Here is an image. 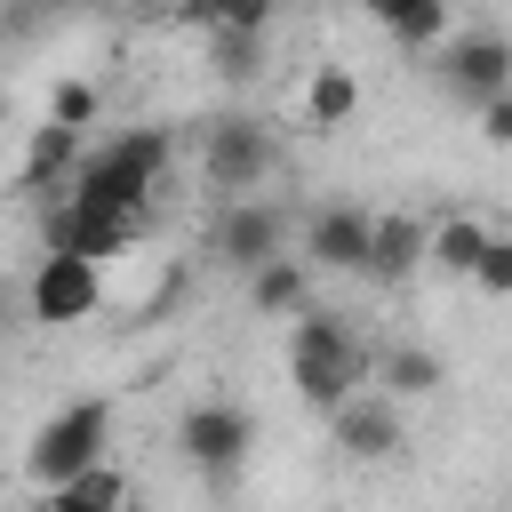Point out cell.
I'll list each match as a JSON object with an SVG mask.
<instances>
[{"instance_id": "603a6c76", "label": "cell", "mask_w": 512, "mask_h": 512, "mask_svg": "<svg viewBox=\"0 0 512 512\" xmlns=\"http://www.w3.org/2000/svg\"><path fill=\"white\" fill-rule=\"evenodd\" d=\"M200 24H208V32H264V24H272V0H208Z\"/></svg>"}, {"instance_id": "5bb4252c", "label": "cell", "mask_w": 512, "mask_h": 512, "mask_svg": "<svg viewBox=\"0 0 512 512\" xmlns=\"http://www.w3.org/2000/svg\"><path fill=\"white\" fill-rule=\"evenodd\" d=\"M248 304H256V320H288V312H304V264H296L288 248L256 256V264H248Z\"/></svg>"}, {"instance_id": "277c9868", "label": "cell", "mask_w": 512, "mask_h": 512, "mask_svg": "<svg viewBox=\"0 0 512 512\" xmlns=\"http://www.w3.org/2000/svg\"><path fill=\"white\" fill-rule=\"evenodd\" d=\"M272 168H280V144H272L264 120H248V112L208 120V136H200V176H208L224 200H232V192H264Z\"/></svg>"}, {"instance_id": "ba28073f", "label": "cell", "mask_w": 512, "mask_h": 512, "mask_svg": "<svg viewBox=\"0 0 512 512\" xmlns=\"http://www.w3.org/2000/svg\"><path fill=\"white\" fill-rule=\"evenodd\" d=\"M272 248H288V216H280V200H264V192H232L224 216H216V256H224L232 272H248V264L272 256Z\"/></svg>"}, {"instance_id": "8fae6325", "label": "cell", "mask_w": 512, "mask_h": 512, "mask_svg": "<svg viewBox=\"0 0 512 512\" xmlns=\"http://www.w3.org/2000/svg\"><path fill=\"white\" fill-rule=\"evenodd\" d=\"M360 272L384 280V288L416 280V272H424V216H408V208L368 216V256H360Z\"/></svg>"}, {"instance_id": "7c38bea8", "label": "cell", "mask_w": 512, "mask_h": 512, "mask_svg": "<svg viewBox=\"0 0 512 512\" xmlns=\"http://www.w3.org/2000/svg\"><path fill=\"white\" fill-rule=\"evenodd\" d=\"M304 248H312L320 272H360V256H368V208H352V200L320 208L304 224Z\"/></svg>"}, {"instance_id": "4316f807", "label": "cell", "mask_w": 512, "mask_h": 512, "mask_svg": "<svg viewBox=\"0 0 512 512\" xmlns=\"http://www.w3.org/2000/svg\"><path fill=\"white\" fill-rule=\"evenodd\" d=\"M128 8H160V0H128Z\"/></svg>"}, {"instance_id": "8992f818", "label": "cell", "mask_w": 512, "mask_h": 512, "mask_svg": "<svg viewBox=\"0 0 512 512\" xmlns=\"http://www.w3.org/2000/svg\"><path fill=\"white\" fill-rule=\"evenodd\" d=\"M176 448H184V464H200L208 480H232L240 456L256 448V424H248L240 400H192V408L176 416Z\"/></svg>"}, {"instance_id": "30bf717a", "label": "cell", "mask_w": 512, "mask_h": 512, "mask_svg": "<svg viewBox=\"0 0 512 512\" xmlns=\"http://www.w3.org/2000/svg\"><path fill=\"white\" fill-rule=\"evenodd\" d=\"M144 216H120V208H88V200H56L48 208V248H72V256H120L136 240Z\"/></svg>"}, {"instance_id": "4fadbf2b", "label": "cell", "mask_w": 512, "mask_h": 512, "mask_svg": "<svg viewBox=\"0 0 512 512\" xmlns=\"http://www.w3.org/2000/svg\"><path fill=\"white\" fill-rule=\"evenodd\" d=\"M72 160H80V128H64V120H40L32 128V144H24V192H64V176H72Z\"/></svg>"}, {"instance_id": "484cf974", "label": "cell", "mask_w": 512, "mask_h": 512, "mask_svg": "<svg viewBox=\"0 0 512 512\" xmlns=\"http://www.w3.org/2000/svg\"><path fill=\"white\" fill-rule=\"evenodd\" d=\"M160 8H168V16H200L208 0H160Z\"/></svg>"}, {"instance_id": "6da1fadb", "label": "cell", "mask_w": 512, "mask_h": 512, "mask_svg": "<svg viewBox=\"0 0 512 512\" xmlns=\"http://www.w3.org/2000/svg\"><path fill=\"white\" fill-rule=\"evenodd\" d=\"M160 176H168V136H160V128H128V136H112L104 152H80V160H72L64 200L144 216V200L160 192Z\"/></svg>"}, {"instance_id": "7a4b0ae2", "label": "cell", "mask_w": 512, "mask_h": 512, "mask_svg": "<svg viewBox=\"0 0 512 512\" xmlns=\"http://www.w3.org/2000/svg\"><path fill=\"white\" fill-rule=\"evenodd\" d=\"M288 320H296V336H288V384H296V400L312 416H328L344 392L368 384V352L352 344V328L336 312H288Z\"/></svg>"}, {"instance_id": "9c48e42d", "label": "cell", "mask_w": 512, "mask_h": 512, "mask_svg": "<svg viewBox=\"0 0 512 512\" xmlns=\"http://www.w3.org/2000/svg\"><path fill=\"white\" fill-rule=\"evenodd\" d=\"M328 432H336L344 456L376 464V456L400 448V400H392V392H344V400L328 408Z\"/></svg>"}, {"instance_id": "7402d4cb", "label": "cell", "mask_w": 512, "mask_h": 512, "mask_svg": "<svg viewBox=\"0 0 512 512\" xmlns=\"http://www.w3.org/2000/svg\"><path fill=\"white\" fill-rule=\"evenodd\" d=\"M96 80H56V96H48V120H64V128H96Z\"/></svg>"}, {"instance_id": "d4e9b609", "label": "cell", "mask_w": 512, "mask_h": 512, "mask_svg": "<svg viewBox=\"0 0 512 512\" xmlns=\"http://www.w3.org/2000/svg\"><path fill=\"white\" fill-rule=\"evenodd\" d=\"M48 16H88V8H104V0H40Z\"/></svg>"}, {"instance_id": "2e32d148", "label": "cell", "mask_w": 512, "mask_h": 512, "mask_svg": "<svg viewBox=\"0 0 512 512\" xmlns=\"http://www.w3.org/2000/svg\"><path fill=\"white\" fill-rule=\"evenodd\" d=\"M488 232H496V224H480L472 208H456V216L424 224V264H440V272H472V256H480Z\"/></svg>"}, {"instance_id": "44dd1931", "label": "cell", "mask_w": 512, "mask_h": 512, "mask_svg": "<svg viewBox=\"0 0 512 512\" xmlns=\"http://www.w3.org/2000/svg\"><path fill=\"white\" fill-rule=\"evenodd\" d=\"M264 64V32H216V72L224 80H256Z\"/></svg>"}, {"instance_id": "e0dca14e", "label": "cell", "mask_w": 512, "mask_h": 512, "mask_svg": "<svg viewBox=\"0 0 512 512\" xmlns=\"http://www.w3.org/2000/svg\"><path fill=\"white\" fill-rule=\"evenodd\" d=\"M376 392H392V400H432L440 392V352H424V344H384V360H376Z\"/></svg>"}, {"instance_id": "52a82bcc", "label": "cell", "mask_w": 512, "mask_h": 512, "mask_svg": "<svg viewBox=\"0 0 512 512\" xmlns=\"http://www.w3.org/2000/svg\"><path fill=\"white\" fill-rule=\"evenodd\" d=\"M432 56H440V80H448L464 104H480V96L512 88V48H504L496 32H440V40H432Z\"/></svg>"}, {"instance_id": "cb8c5ba5", "label": "cell", "mask_w": 512, "mask_h": 512, "mask_svg": "<svg viewBox=\"0 0 512 512\" xmlns=\"http://www.w3.org/2000/svg\"><path fill=\"white\" fill-rule=\"evenodd\" d=\"M480 136H488V144H512V88L480 96Z\"/></svg>"}, {"instance_id": "ac0fdd59", "label": "cell", "mask_w": 512, "mask_h": 512, "mask_svg": "<svg viewBox=\"0 0 512 512\" xmlns=\"http://www.w3.org/2000/svg\"><path fill=\"white\" fill-rule=\"evenodd\" d=\"M40 496H48L56 512H96V504H128V480H120V472L96 456V464L64 472V480H56V488H40Z\"/></svg>"}, {"instance_id": "ffe728a7", "label": "cell", "mask_w": 512, "mask_h": 512, "mask_svg": "<svg viewBox=\"0 0 512 512\" xmlns=\"http://www.w3.org/2000/svg\"><path fill=\"white\" fill-rule=\"evenodd\" d=\"M464 280H480V296H512V240H504V232H488Z\"/></svg>"}, {"instance_id": "5b68a950", "label": "cell", "mask_w": 512, "mask_h": 512, "mask_svg": "<svg viewBox=\"0 0 512 512\" xmlns=\"http://www.w3.org/2000/svg\"><path fill=\"white\" fill-rule=\"evenodd\" d=\"M96 304H104V264H96V256L48 248L40 272L24 280V312H32L40 328H72V320H88Z\"/></svg>"}, {"instance_id": "d6986e66", "label": "cell", "mask_w": 512, "mask_h": 512, "mask_svg": "<svg viewBox=\"0 0 512 512\" xmlns=\"http://www.w3.org/2000/svg\"><path fill=\"white\" fill-rule=\"evenodd\" d=\"M376 24H384V32H392L408 56H432V40L448 32V0H392Z\"/></svg>"}, {"instance_id": "9a60e30c", "label": "cell", "mask_w": 512, "mask_h": 512, "mask_svg": "<svg viewBox=\"0 0 512 512\" xmlns=\"http://www.w3.org/2000/svg\"><path fill=\"white\" fill-rule=\"evenodd\" d=\"M360 112V80H352V64H320L312 80H304V120L328 136V128H344Z\"/></svg>"}, {"instance_id": "3957f363", "label": "cell", "mask_w": 512, "mask_h": 512, "mask_svg": "<svg viewBox=\"0 0 512 512\" xmlns=\"http://www.w3.org/2000/svg\"><path fill=\"white\" fill-rule=\"evenodd\" d=\"M96 456H112V400H64L40 432H32V448H24V472H32V488H56L64 472H80V464H96Z\"/></svg>"}]
</instances>
